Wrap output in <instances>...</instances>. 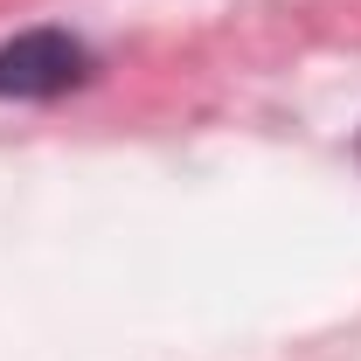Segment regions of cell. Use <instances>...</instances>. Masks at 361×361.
I'll return each mask as SVG.
<instances>
[{
	"label": "cell",
	"instance_id": "cell-1",
	"mask_svg": "<svg viewBox=\"0 0 361 361\" xmlns=\"http://www.w3.org/2000/svg\"><path fill=\"white\" fill-rule=\"evenodd\" d=\"M90 77V49L63 28H28L0 42V97H63Z\"/></svg>",
	"mask_w": 361,
	"mask_h": 361
}]
</instances>
